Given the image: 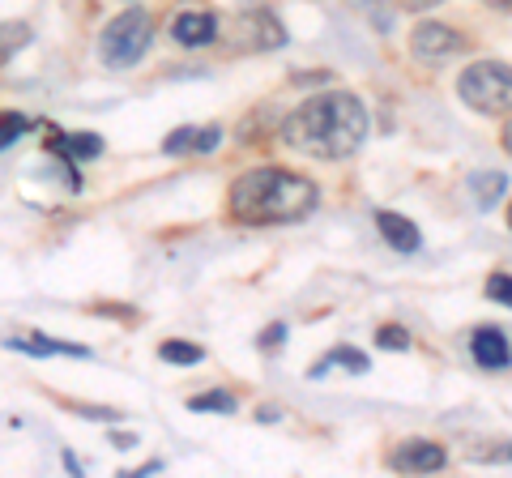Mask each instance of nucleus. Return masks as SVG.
I'll list each match as a JSON object with an SVG mask.
<instances>
[{"mask_svg": "<svg viewBox=\"0 0 512 478\" xmlns=\"http://www.w3.org/2000/svg\"><path fill=\"white\" fill-rule=\"evenodd\" d=\"M461 47H466V39L444 22H419L414 35H410V52L419 60H427V65H436V60H444V56H457Z\"/></svg>", "mask_w": 512, "mask_h": 478, "instance_id": "6", "label": "nucleus"}, {"mask_svg": "<svg viewBox=\"0 0 512 478\" xmlns=\"http://www.w3.org/2000/svg\"><path fill=\"white\" fill-rule=\"evenodd\" d=\"M150 39H154V18L146 9H128L107 22L103 39H99V56L107 69H133L137 60L146 56Z\"/></svg>", "mask_w": 512, "mask_h": 478, "instance_id": "3", "label": "nucleus"}, {"mask_svg": "<svg viewBox=\"0 0 512 478\" xmlns=\"http://www.w3.org/2000/svg\"><path fill=\"white\" fill-rule=\"evenodd\" d=\"M227 39H231V47H239V52H269V47L286 43V30L269 9H244L227 26Z\"/></svg>", "mask_w": 512, "mask_h": 478, "instance_id": "5", "label": "nucleus"}, {"mask_svg": "<svg viewBox=\"0 0 512 478\" xmlns=\"http://www.w3.org/2000/svg\"><path fill=\"white\" fill-rule=\"evenodd\" d=\"M205 350L201 346H192V342H163L158 346V359L163 363H180V368H188V363H201Z\"/></svg>", "mask_w": 512, "mask_h": 478, "instance_id": "16", "label": "nucleus"}, {"mask_svg": "<svg viewBox=\"0 0 512 478\" xmlns=\"http://www.w3.org/2000/svg\"><path fill=\"white\" fill-rule=\"evenodd\" d=\"M389 461H393L397 474H431V470H444L448 453L440 449L436 440H402Z\"/></svg>", "mask_w": 512, "mask_h": 478, "instance_id": "7", "label": "nucleus"}, {"mask_svg": "<svg viewBox=\"0 0 512 478\" xmlns=\"http://www.w3.org/2000/svg\"><path fill=\"white\" fill-rule=\"evenodd\" d=\"M218 30L222 26L210 9H184V13H175V22H171V39L180 47H205L218 39Z\"/></svg>", "mask_w": 512, "mask_h": 478, "instance_id": "8", "label": "nucleus"}, {"mask_svg": "<svg viewBox=\"0 0 512 478\" xmlns=\"http://www.w3.org/2000/svg\"><path fill=\"white\" fill-rule=\"evenodd\" d=\"M188 410H197V414H231L235 410V397L231 393H197V397H188Z\"/></svg>", "mask_w": 512, "mask_h": 478, "instance_id": "15", "label": "nucleus"}, {"mask_svg": "<svg viewBox=\"0 0 512 478\" xmlns=\"http://www.w3.org/2000/svg\"><path fill=\"white\" fill-rule=\"evenodd\" d=\"M218 141H222V129H218V124H210V129H201V133H197V150H201V154H210Z\"/></svg>", "mask_w": 512, "mask_h": 478, "instance_id": "22", "label": "nucleus"}, {"mask_svg": "<svg viewBox=\"0 0 512 478\" xmlns=\"http://www.w3.org/2000/svg\"><path fill=\"white\" fill-rule=\"evenodd\" d=\"M227 201H231V214L239 222L265 227V222L308 218L320 201V188L308 180V175H295V171H282V167H256L231 184Z\"/></svg>", "mask_w": 512, "mask_h": 478, "instance_id": "2", "label": "nucleus"}, {"mask_svg": "<svg viewBox=\"0 0 512 478\" xmlns=\"http://www.w3.org/2000/svg\"><path fill=\"white\" fill-rule=\"evenodd\" d=\"M504 171H474L470 175V193H474V201H478V210H491L495 201H500V193H504Z\"/></svg>", "mask_w": 512, "mask_h": 478, "instance_id": "13", "label": "nucleus"}, {"mask_svg": "<svg viewBox=\"0 0 512 478\" xmlns=\"http://www.w3.org/2000/svg\"><path fill=\"white\" fill-rule=\"evenodd\" d=\"M5 346L9 350H26V355H73V359H90L86 346H64V342L43 338V333H30V338H9Z\"/></svg>", "mask_w": 512, "mask_h": 478, "instance_id": "11", "label": "nucleus"}, {"mask_svg": "<svg viewBox=\"0 0 512 478\" xmlns=\"http://www.w3.org/2000/svg\"><path fill=\"white\" fill-rule=\"evenodd\" d=\"M333 363H342V368H350V372H367V368H372V363H367V355H359V350H350V346H342V350H333V355H325V359H316L312 363V380L316 376H325L329 368H333Z\"/></svg>", "mask_w": 512, "mask_h": 478, "instance_id": "14", "label": "nucleus"}, {"mask_svg": "<svg viewBox=\"0 0 512 478\" xmlns=\"http://www.w3.org/2000/svg\"><path fill=\"white\" fill-rule=\"evenodd\" d=\"M470 355H474L478 368H487V372H504L508 363H512L508 333H504V329H474V338H470Z\"/></svg>", "mask_w": 512, "mask_h": 478, "instance_id": "9", "label": "nucleus"}, {"mask_svg": "<svg viewBox=\"0 0 512 478\" xmlns=\"http://www.w3.org/2000/svg\"><path fill=\"white\" fill-rule=\"evenodd\" d=\"M64 470H69V474H82V466H77V457H73V453H64Z\"/></svg>", "mask_w": 512, "mask_h": 478, "instance_id": "26", "label": "nucleus"}, {"mask_svg": "<svg viewBox=\"0 0 512 478\" xmlns=\"http://www.w3.org/2000/svg\"><path fill=\"white\" fill-rule=\"evenodd\" d=\"M487 5H495V9H512V0H487Z\"/></svg>", "mask_w": 512, "mask_h": 478, "instance_id": "28", "label": "nucleus"}, {"mask_svg": "<svg viewBox=\"0 0 512 478\" xmlns=\"http://www.w3.org/2000/svg\"><path fill=\"white\" fill-rule=\"evenodd\" d=\"M457 94L483 116H512V65L500 60H478L461 73Z\"/></svg>", "mask_w": 512, "mask_h": 478, "instance_id": "4", "label": "nucleus"}, {"mask_svg": "<svg viewBox=\"0 0 512 478\" xmlns=\"http://www.w3.org/2000/svg\"><path fill=\"white\" fill-rule=\"evenodd\" d=\"M77 414H90V419H116V410H99V406H77Z\"/></svg>", "mask_w": 512, "mask_h": 478, "instance_id": "25", "label": "nucleus"}, {"mask_svg": "<svg viewBox=\"0 0 512 478\" xmlns=\"http://www.w3.org/2000/svg\"><path fill=\"white\" fill-rule=\"evenodd\" d=\"M282 333H286V325H269V329L261 333V346H278V342H282Z\"/></svg>", "mask_w": 512, "mask_h": 478, "instance_id": "23", "label": "nucleus"}, {"mask_svg": "<svg viewBox=\"0 0 512 478\" xmlns=\"http://www.w3.org/2000/svg\"><path fill=\"white\" fill-rule=\"evenodd\" d=\"M47 150L69 154V158H99L103 154V137H94V133H69V137L47 141Z\"/></svg>", "mask_w": 512, "mask_h": 478, "instance_id": "12", "label": "nucleus"}, {"mask_svg": "<svg viewBox=\"0 0 512 478\" xmlns=\"http://www.w3.org/2000/svg\"><path fill=\"white\" fill-rule=\"evenodd\" d=\"M111 444H116V449H133L137 436L133 432H111Z\"/></svg>", "mask_w": 512, "mask_h": 478, "instance_id": "24", "label": "nucleus"}, {"mask_svg": "<svg viewBox=\"0 0 512 478\" xmlns=\"http://www.w3.org/2000/svg\"><path fill=\"white\" fill-rule=\"evenodd\" d=\"M487 295L495 299V304H508L512 308V278L508 274H491L487 278Z\"/></svg>", "mask_w": 512, "mask_h": 478, "instance_id": "21", "label": "nucleus"}, {"mask_svg": "<svg viewBox=\"0 0 512 478\" xmlns=\"http://www.w3.org/2000/svg\"><path fill=\"white\" fill-rule=\"evenodd\" d=\"M376 346H380V350H406V346H410V333H406L402 325H384V329L376 333Z\"/></svg>", "mask_w": 512, "mask_h": 478, "instance_id": "18", "label": "nucleus"}, {"mask_svg": "<svg viewBox=\"0 0 512 478\" xmlns=\"http://www.w3.org/2000/svg\"><path fill=\"white\" fill-rule=\"evenodd\" d=\"M367 137V111L355 94L329 90L303 99L282 124V141L312 158H350Z\"/></svg>", "mask_w": 512, "mask_h": 478, "instance_id": "1", "label": "nucleus"}, {"mask_svg": "<svg viewBox=\"0 0 512 478\" xmlns=\"http://www.w3.org/2000/svg\"><path fill=\"white\" fill-rule=\"evenodd\" d=\"M26 39H30V30H26L22 22H5V26H0V65H5V60L18 52Z\"/></svg>", "mask_w": 512, "mask_h": 478, "instance_id": "17", "label": "nucleus"}, {"mask_svg": "<svg viewBox=\"0 0 512 478\" xmlns=\"http://www.w3.org/2000/svg\"><path fill=\"white\" fill-rule=\"evenodd\" d=\"M504 150H508V154H512V120H508V124H504Z\"/></svg>", "mask_w": 512, "mask_h": 478, "instance_id": "27", "label": "nucleus"}, {"mask_svg": "<svg viewBox=\"0 0 512 478\" xmlns=\"http://www.w3.org/2000/svg\"><path fill=\"white\" fill-rule=\"evenodd\" d=\"M508 457H512V453H508Z\"/></svg>", "mask_w": 512, "mask_h": 478, "instance_id": "31", "label": "nucleus"}, {"mask_svg": "<svg viewBox=\"0 0 512 478\" xmlns=\"http://www.w3.org/2000/svg\"><path fill=\"white\" fill-rule=\"evenodd\" d=\"M26 124H30L26 116H0V150L13 146V141L26 133Z\"/></svg>", "mask_w": 512, "mask_h": 478, "instance_id": "19", "label": "nucleus"}, {"mask_svg": "<svg viewBox=\"0 0 512 478\" xmlns=\"http://www.w3.org/2000/svg\"><path fill=\"white\" fill-rule=\"evenodd\" d=\"M376 227H380V235H384V244L389 248H397V252H414L419 248V227H414L410 218H402V214H376Z\"/></svg>", "mask_w": 512, "mask_h": 478, "instance_id": "10", "label": "nucleus"}, {"mask_svg": "<svg viewBox=\"0 0 512 478\" xmlns=\"http://www.w3.org/2000/svg\"><path fill=\"white\" fill-rule=\"evenodd\" d=\"M508 227H512V205H508Z\"/></svg>", "mask_w": 512, "mask_h": 478, "instance_id": "30", "label": "nucleus"}, {"mask_svg": "<svg viewBox=\"0 0 512 478\" xmlns=\"http://www.w3.org/2000/svg\"><path fill=\"white\" fill-rule=\"evenodd\" d=\"M167 154H184V150H197V129H175L167 141H163Z\"/></svg>", "mask_w": 512, "mask_h": 478, "instance_id": "20", "label": "nucleus"}, {"mask_svg": "<svg viewBox=\"0 0 512 478\" xmlns=\"http://www.w3.org/2000/svg\"><path fill=\"white\" fill-rule=\"evenodd\" d=\"M406 5H440V0H406Z\"/></svg>", "mask_w": 512, "mask_h": 478, "instance_id": "29", "label": "nucleus"}]
</instances>
